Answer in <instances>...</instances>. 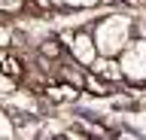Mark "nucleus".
Returning a JSON list of instances; mask_svg holds the SVG:
<instances>
[{
    "mask_svg": "<svg viewBox=\"0 0 146 140\" xmlns=\"http://www.w3.org/2000/svg\"><path fill=\"white\" fill-rule=\"evenodd\" d=\"M94 43H98L100 55H113L119 58L125 52V46L134 40V19L128 12H110L94 25Z\"/></svg>",
    "mask_w": 146,
    "mask_h": 140,
    "instance_id": "obj_1",
    "label": "nucleus"
},
{
    "mask_svg": "<svg viewBox=\"0 0 146 140\" xmlns=\"http://www.w3.org/2000/svg\"><path fill=\"white\" fill-rule=\"evenodd\" d=\"M119 64H122V73H125L128 82L146 85V37L143 34L125 46V52L119 55Z\"/></svg>",
    "mask_w": 146,
    "mask_h": 140,
    "instance_id": "obj_2",
    "label": "nucleus"
},
{
    "mask_svg": "<svg viewBox=\"0 0 146 140\" xmlns=\"http://www.w3.org/2000/svg\"><path fill=\"white\" fill-rule=\"evenodd\" d=\"M67 52H70L73 61H79L82 67H91L94 61H98V43H94V34H88V31H76V34H70L67 37Z\"/></svg>",
    "mask_w": 146,
    "mask_h": 140,
    "instance_id": "obj_3",
    "label": "nucleus"
},
{
    "mask_svg": "<svg viewBox=\"0 0 146 140\" xmlns=\"http://www.w3.org/2000/svg\"><path fill=\"white\" fill-rule=\"evenodd\" d=\"M88 70H91V73H98V76H104V79H107V82H113V85L125 79L119 58H113V55H98V61H94Z\"/></svg>",
    "mask_w": 146,
    "mask_h": 140,
    "instance_id": "obj_4",
    "label": "nucleus"
},
{
    "mask_svg": "<svg viewBox=\"0 0 146 140\" xmlns=\"http://www.w3.org/2000/svg\"><path fill=\"white\" fill-rule=\"evenodd\" d=\"M9 101L15 107H21V110H27V113H36V98L31 92H9Z\"/></svg>",
    "mask_w": 146,
    "mask_h": 140,
    "instance_id": "obj_5",
    "label": "nucleus"
},
{
    "mask_svg": "<svg viewBox=\"0 0 146 140\" xmlns=\"http://www.w3.org/2000/svg\"><path fill=\"white\" fill-rule=\"evenodd\" d=\"M46 94H49L52 101H73V98L79 94V88H76V85H70V82H64V85H58V88H49Z\"/></svg>",
    "mask_w": 146,
    "mask_h": 140,
    "instance_id": "obj_6",
    "label": "nucleus"
},
{
    "mask_svg": "<svg viewBox=\"0 0 146 140\" xmlns=\"http://www.w3.org/2000/svg\"><path fill=\"white\" fill-rule=\"evenodd\" d=\"M58 6H67V9H91V6H100V0H55Z\"/></svg>",
    "mask_w": 146,
    "mask_h": 140,
    "instance_id": "obj_7",
    "label": "nucleus"
},
{
    "mask_svg": "<svg viewBox=\"0 0 146 140\" xmlns=\"http://www.w3.org/2000/svg\"><path fill=\"white\" fill-rule=\"evenodd\" d=\"M27 0H0V12L3 15H12V12H21Z\"/></svg>",
    "mask_w": 146,
    "mask_h": 140,
    "instance_id": "obj_8",
    "label": "nucleus"
},
{
    "mask_svg": "<svg viewBox=\"0 0 146 140\" xmlns=\"http://www.w3.org/2000/svg\"><path fill=\"white\" fill-rule=\"evenodd\" d=\"M0 92H3V94L15 92V76H9L6 70H3V64H0Z\"/></svg>",
    "mask_w": 146,
    "mask_h": 140,
    "instance_id": "obj_9",
    "label": "nucleus"
},
{
    "mask_svg": "<svg viewBox=\"0 0 146 140\" xmlns=\"http://www.w3.org/2000/svg\"><path fill=\"white\" fill-rule=\"evenodd\" d=\"M0 137H15V125L9 122V116L0 110Z\"/></svg>",
    "mask_w": 146,
    "mask_h": 140,
    "instance_id": "obj_10",
    "label": "nucleus"
},
{
    "mask_svg": "<svg viewBox=\"0 0 146 140\" xmlns=\"http://www.w3.org/2000/svg\"><path fill=\"white\" fill-rule=\"evenodd\" d=\"M40 49H43V55H49V58H61V46H58L55 40H46Z\"/></svg>",
    "mask_w": 146,
    "mask_h": 140,
    "instance_id": "obj_11",
    "label": "nucleus"
},
{
    "mask_svg": "<svg viewBox=\"0 0 146 140\" xmlns=\"http://www.w3.org/2000/svg\"><path fill=\"white\" fill-rule=\"evenodd\" d=\"M9 43H12V31L0 28V46H9Z\"/></svg>",
    "mask_w": 146,
    "mask_h": 140,
    "instance_id": "obj_12",
    "label": "nucleus"
},
{
    "mask_svg": "<svg viewBox=\"0 0 146 140\" xmlns=\"http://www.w3.org/2000/svg\"><path fill=\"white\" fill-rule=\"evenodd\" d=\"M122 3H125V6H134V9H143L146 6V0H122Z\"/></svg>",
    "mask_w": 146,
    "mask_h": 140,
    "instance_id": "obj_13",
    "label": "nucleus"
}]
</instances>
